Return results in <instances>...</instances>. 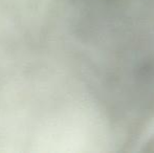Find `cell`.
<instances>
[{
    "instance_id": "6da1fadb",
    "label": "cell",
    "mask_w": 154,
    "mask_h": 153,
    "mask_svg": "<svg viewBox=\"0 0 154 153\" xmlns=\"http://www.w3.org/2000/svg\"><path fill=\"white\" fill-rule=\"evenodd\" d=\"M144 151L146 152H154V137L151 139L150 141L147 143L146 148H144Z\"/></svg>"
}]
</instances>
